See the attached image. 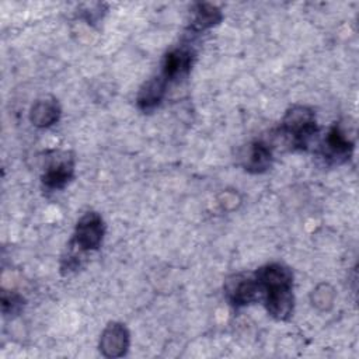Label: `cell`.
<instances>
[{
  "label": "cell",
  "instance_id": "12",
  "mask_svg": "<svg viewBox=\"0 0 359 359\" xmlns=\"http://www.w3.org/2000/svg\"><path fill=\"white\" fill-rule=\"evenodd\" d=\"M59 116L60 107L55 98L38 100L29 111V119L38 128H48L56 123Z\"/></svg>",
  "mask_w": 359,
  "mask_h": 359
},
{
  "label": "cell",
  "instance_id": "14",
  "mask_svg": "<svg viewBox=\"0 0 359 359\" xmlns=\"http://www.w3.org/2000/svg\"><path fill=\"white\" fill-rule=\"evenodd\" d=\"M334 289L330 286V285H318L316 287V290H313V294H311V302L316 307L321 309V310H325L328 307H331L332 302H334Z\"/></svg>",
  "mask_w": 359,
  "mask_h": 359
},
{
  "label": "cell",
  "instance_id": "6",
  "mask_svg": "<svg viewBox=\"0 0 359 359\" xmlns=\"http://www.w3.org/2000/svg\"><path fill=\"white\" fill-rule=\"evenodd\" d=\"M293 286L273 287L264 290L265 307L268 314L275 320H287L293 311Z\"/></svg>",
  "mask_w": 359,
  "mask_h": 359
},
{
  "label": "cell",
  "instance_id": "11",
  "mask_svg": "<svg viewBox=\"0 0 359 359\" xmlns=\"http://www.w3.org/2000/svg\"><path fill=\"white\" fill-rule=\"evenodd\" d=\"M272 164V151L264 142H254L250 144L247 154L244 156V168L252 174H261L266 171Z\"/></svg>",
  "mask_w": 359,
  "mask_h": 359
},
{
  "label": "cell",
  "instance_id": "10",
  "mask_svg": "<svg viewBox=\"0 0 359 359\" xmlns=\"http://www.w3.org/2000/svg\"><path fill=\"white\" fill-rule=\"evenodd\" d=\"M167 83L168 81L163 76L147 80L137 93L136 104L139 109L143 112H150L156 109L164 98Z\"/></svg>",
  "mask_w": 359,
  "mask_h": 359
},
{
  "label": "cell",
  "instance_id": "5",
  "mask_svg": "<svg viewBox=\"0 0 359 359\" xmlns=\"http://www.w3.org/2000/svg\"><path fill=\"white\" fill-rule=\"evenodd\" d=\"M129 348V331L121 323H109L101 334L100 351L105 358H119Z\"/></svg>",
  "mask_w": 359,
  "mask_h": 359
},
{
  "label": "cell",
  "instance_id": "15",
  "mask_svg": "<svg viewBox=\"0 0 359 359\" xmlns=\"http://www.w3.org/2000/svg\"><path fill=\"white\" fill-rule=\"evenodd\" d=\"M24 304V299L14 293V292H6L3 290L1 293V309L4 314H15L21 310Z\"/></svg>",
  "mask_w": 359,
  "mask_h": 359
},
{
  "label": "cell",
  "instance_id": "4",
  "mask_svg": "<svg viewBox=\"0 0 359 359\" xmlns=\"http://www.w3.org/2000/svg\"><path fill=\"white\" fill-rule=\"evenodd\" d=\"M320 150L324 158L330 160L331 163L341 164L351 157L353 150V142L344 133V130L338 125H334L328 130Z\"/></svg>",
  "mask_w": 359,
  "mask_h": 359
},
{
  "label": "cell",
  "instance_id": "8",
  "mask_svg": "<svg viewBox=\"0 0 359 359\" xmlns=\"http://www.w3.org/2000/svg\"><path fill=\"white\" fill-rule=\"evenodd\" d=\"M194 52L188 48H175L170 50L163 63V73L161 76L167 80H177L178 77L185 76L192 66Z\"/></svg>",
  "mask_w": 359,
  "mask_h": 359
},
{
  "label": "cell",
  "instance_id": "7",
  "mask_svg": "<svg viewBox=\"0 0 359 359\" xmlns=\"http://www.w3.org/2000/svg\"><path fill=\"white\" fill-rule=\"evenodd\" d=\"M254 276L259 285L261 293L273 287L293 286V273L282 264L264 265L254 273Z\"/></svg>",
  "mask_w": 359,
  "mask_h": 359
},
{
  "label": "cell",
  "instance_id": "9",
  "mask_svg": "<svg viewBox=\"0 0 359 359\" xmlns=\"http://www.w3.org/2000/svg\"><path fill=\"white\" fill-rule=\"evenodd\" d=\"M74 174V165L72 158H57L49 164V167L42 174V184L46 189L56 191L65 188Z\"/></svg>",
  "mask_w": 359,
  "mask_h": 359
},
{
  "label": "cell",
  "instance_id": "2",
  "mask_svg": "<svg viewBox=\"0 0 359 359\" xmlns=\"http://www.w3.org/2000/svg\"><path fill=\"white\" fill-rule=\"evenodd\" d=\"M224 294L231 306L243 307L255 302L261 294V289L254 275L234 273L224 282Z\"/></svg>",
  "mask_w": 359,
  "mask_h": 359
},
{
  "label": "cell",
  "instance_id": "3",
  "mask_svg": "<svg viewBox=\"0 0 359 359\" xmlns=\"http://www.w3.org/2000/svg\"><path fill=\"white\" fill-rule=\"evenodd\" d=\"M105 224L97 212H87L80 217L74 230V244L81 251L97 250L104 238Z\"/></svg>",
  "mask_w": 359,
  "mask_h": 359
},
{
  "label": "cell",
  "instance_id": "1",
  "mask_svg": "<svg viewBox=\"0 0 359 359\" xmlns=\"http://www.w3.org/2000/svg\"><path fill=\"white\" fill-rule=\"evenodd\" d=\"M282 132L292 139L294 147L306 149L318 132L313 109L304 105H294L287 109L282 121Z\"/></svg>",
  "mask_w": 359,
  "mask_h": 359
},
{
  "label": "cell",
  "instance_id": "13",
  "mask_svg": "<svg viewBox=\"0 0 359 359\" xmlns=\"http://www.w3.org/2000/svg\"><path fill=\"white\" fill-rule=\"evenodd\" d=\"M194 17L191 21V29L195 32H201L203 29L212 28L219 24L223 18V14L219 7L210 3H198L194 7Z\"/></svg>",
  "mask_w": 359,
  "mask_h": 359
}]
</instances>
